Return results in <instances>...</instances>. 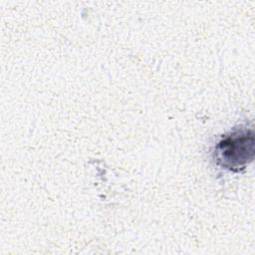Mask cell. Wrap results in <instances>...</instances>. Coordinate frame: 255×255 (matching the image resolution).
<instances>
[{"mask_svg": "<svg viewBox=\"0 0 255 255\" xmlns=\"http://www.w3.org/2000/svg\"><path fill=\"white\" fill-rule=\"evenodd\" d=\"M255 137L252 127L239 125L223 133L211 146V160L219 170L239 173L254 159Z\"/></svg>", "mask_w": 255, "mask_h": 255, "instance_id": "6da1fadb", "label": "cell"}]
</instances>
